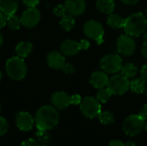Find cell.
<instances>
[{
    "label": "cell",
    "mask_w": 147,
    "mask_h": 146,
    "mask_svg": "<svg viewBox=\"0 0 147 146\" xmlns=\"http://www.w3.org/2000/svg\"><path fill=\"white\" fill-rule=\"evenodd\" d=\"M145 124V120L139 114H132L124 120L122 129L127 135L136 136L143 131Z\"/></svg>",
    "instance_id": "cell-5"
},
{
    "label": "cell",
    "mask_w": 147,
    "mask_h": 146,
    "mask_svg": "<svg viewBox=\"0 0 147 146\" xmlns=\"http://www.w3.org/2000/svg\"><path fill=\"white\" fill-rule=\"evenodd\" d=\"M20 146H40V143L34 139H28L22 141Z\"/></svg>",
    "instance_id": "cell-30"
},
{
    "label": "cell",
    "mask_w": 147,
    "mask_h": 146,
    "mask_svg": "<svg viewBox=\"0 0 147 146\" xmlns=\"http://www.w3.org/2000/svg\"><path fill=\"white\" fill-rule=\"evenodd\" d=\"M37 141L42 145H47L51 139V136L48 133V131H43V130H38L35 133Z\"/></svg>",
    "instance_id": "cell-27"
},
{
    "label": "cell",
    "mask_w": 147,
    "mask_h": 146,
    "mask_svg": "<svg viewBox=\"0 0 147 146\" xmlns=\"http://www.w3.org/2000/svg\"><path fill=\"white\" fill-rule=\"evenodd\" d=\"M146 96L147 97V89H146Z\"/></svg>",
    "instance_id": "cell-46"
},
{
    "label": "cell",
    "mask_w": 147,
    "mask_h": 146,
    "mask_svg": "<svg viewBox=\"0 0 147 146\" xmlns=\"http://www.w3.org/2000/svg\"><path fill=\"white\" fill-rule=\"evenodd\" d=\"M65 73H67V74H72V73H74V71H75V68H74V66L72 65H71V64H68V63H65V66H64V68L62 69Z\"/></svg>",
    "instance_id": "cell-33"
},
{
    "label": "cell",
    "mask_w": 147,
    "mask_h": 146,
    "mask_svg": "<svg viewBox=\"0 0 147 146\" xmlns=\"http://www.w3.org/2000/svg\"><path fill=\"white\" fill-rule=\"evenodd\" d=\"M118 52L124 56H131L136 50V42L133 36L128 34H122L117 40Z\"/></svg>",
    "instance_id": "cell-9"
},
{
    "label": "cell",
    "mask_w": 147,
    "mask_h": 146,
    "mask_svg": "<svg viewBox=\"0 0 147 146\" xmlns=\"http://www.w3.org/2000/svg\"><path fill=\"white\" fill-rule=\"evenodd\" d=\"M66 13H67V11H66L65 6L63 4H59L53 9V14L56 16L63 17L65 15H66Z\"/></svg>",
    "instance_id": "cell-29"
},
{
    "label": "cell",
    "mask_w": 147,
    "mask_h": 146,
    "mask_svg": "<svg viewBox=\"0 0 147 146\" xmlns=\"http://www.w3.org/2000/svg\"><path fill=\"white\" fill-rule=\"evenodd\" d=\"M107 23L109 27L113 28H124V25H125V19L117 15V14H109V15L108 16L107 18Z\"/></svg>",
    "instance_id": "cell-20"
},
{
    "label": "cell",
    "mask_w": 147,
    "mask_h": 146,
    "mask_svg": "<svg viewBox=\"0 0 147 146\" xmlns=\"http://www.w3.org/2000/svg\"><path fill=\"white\" fill-rule=\"evenodd\" d=\"M145 129H146V131L147 132V121H146V123L145 124Z\"/></svg>",
    "instance_id": "cell-43"
},
{
    "label": "cell",
    "mask_w": 147,
    "mask_h": 146,
    "mask_svg": "<svg viewBox=\"0 0 147 146\" xmlns=\"http://www.w3.org/2000/svg\"><path fill=\"white\" fill-rule=\"evenodd\" d=\"M42 146H48V145H43Z\"/></svg>",
    "instance_id": "cell-47"
},
{
    "label": "cell",
    "mask_w": 147,
    "mask_h": 146,
    "mask_svg": "<svg viewBox=\"0 0 147 146\" xmlns=\"http://www.w3.org/2000/svg\"><path fill=\"white\" fill-rule=\"evenodd\" d=\"M6 25L12 30H18L22 25L21 19L16 15H9V16H7V24Z\"/></svg>",
    "instance_id": "cell-26"
},
{
    "label": "cell",
    "mask_w": 147,
    "mask_h": 146,
    "mask_svg": "<svg viewBox=\"0 0 147 146\" xmlns=\"http://www.w3.org/2000/svg\"><path fill=\"white\" fill-rule=\"evenodd\" d=\"M122 59L119 55L108 54L102 58L100 61V67L102 71L108 74H115L122 68Z\"/></svg>",
    "instance_id": "cell-7"
},
{
    "label": "cell",
    "mask_w": 147,
    "mask_h": 146,
    "mask_svg": "<svg viewBox=\"0 0 147 146\" xmlns=\"http://www.w3.org/2000/svg\"><path fill=\"white\" fill-rule=\"evenodd\" d=\"M8 129H9V124L7 120L3 117L0 116V138L7 133Z\"/></svg>",
    "instance_id": "cell-28"
},
{
    "label": "cell",
    "mask_w": 147,
    "mask_h": 146,
    "mask_svg": "<svg viewBox=\"0 0 147 146\" xmlns=\"http://www.w3.org/2000/svg\"><path fill=\"white\" fill-rule=\"evenodd\" d=\"M125 146H136L135 143L133 142V141H127L126 144H125Z\"/></svg>",
    "instance_id": "cell-41"
},
{
    "label": "cell",
    "mask_w": 147,
    "mask_h": 146,
    "mask_svg": "<svg viewBox=\"0 0 147 146\" xmlns=\"http://www.w3.org/2000/svg\"><path fill=\"white\" fill-rule=\"evenodd\" d=\"M47 61L48 65L54 70H62L65 65V59L64 54L57 51L50 52L47 54Z\"/></svg>",
    "instance_id": "cell-14"
},
{
    "label": "cell",
    "mask_w": 147,
    "mask_h": 146,
    "mask_svg": "<svg viewBox=\"0 0 147 146\" xmlns=\"http://www.w3.org/2000/svg\"><path fill=\"white\" fill-rule=\"evenodd\" d=\"M109 77L104 71H95L90 75V83L96 89H102L107 87L109 83Z\"/></svg>",
    "instance_id": "cell-16"
},
{
    "label": "cell",
    "mask_w": 147,
    "mask_h": 146,
    "mask_svg": "<svg viewBox=\"0 0 147 146\" xmlns=\"http://www.w3.org/2000/svg\"><path fill=\"white\" fill-rule=\"evenodd\" d=\"M141 52H142L143 57H144L146 59H147V40H146V41L144 42V44H143Z\"/></svg>",
    "instance_id": "cell-39"
},
{
    "label": "cell",
    "mask_w": 147,
    "mask_h": 146,
    "mask_svg": "<svg viewBox=\"0 0 147 146\" xmlns=\"http://www.w3.org/2000/svg\"><path fill=\"white\" fill-rule=\"evenodd\" d=\"M99 120L103 125H111L115 122V115L113 113L109 111L101 112L98 115Z\"/></svg>",
    "instance_id": "cell-25"
},
{
    "label": "cell",
    "mask_w": 147,
    "mask_h": 146,
    "mask_svg": "<svg viewBox=\"0 0 147 146\" xmlns=\"http://www.w3.org/2000/svg\"><path fill=\"white\" fill-rule=\"evenodd\" d=\"M81 50L79 42L73 40H66L63 41L60 45V51L65 56H75Z\"/></svg>",
    "instance_id": "cell-15"
},
{
    "label": "cell",
    "mask_w": 147,
    "mask_h": 146,
    "mask_svg": "<svg viewBox=\"0 0 147 146\" xmlns=\"http://www.w3.org/2000/svg\"><path fill=\"white\" fill-rule=\"evenodd\" d=\"M79 44L81 46V50H87L90 47V42L86 40H82Z\"/></svg>",
    "instance_id": "cell-36"
},
{
    "label": "cell",
    "mask_w": 147,
    "mask_h": 146,
    "mask_svg": "<svg viewBox=\"0 0 147 146\" xmlns=\"http://www.w3.org/2000/svg\"><path fill=\"white\" fill-rule=\"evenodd\" d=\"M82 98L79 95H72L71 96V105H80L82 102Z\"/></svg>",
    "instance_id": "cell-32"
},
{
    "label": "cell",
    "mask_w": 147,
    "mask_h": 146,
    "mask_svg": "<svg viewBox=\"0 0 147 146\" xmlns=\"http://www.w3.org/2000/svg\"><path fill=\"white\" fill-rule=\"evenodd\" d=\"M33 51V44L29 41H21L16 46V55L20 58L28 57Z\"/></svg>",
    "instance_id": "cell-18"
},
{
    "label": "cell",
    "mask_w": 147,
    "mask_h": 146,
    "mask_svg": "<svg viewBox=\"0 0 147 146\" xmlns=\"http://www.w3.org/2000/svg\"><path fill=\"white\" fill-rule=\"evenodd\" d=\"M75 19L74 16L70 15V14H66L62 18L61 21L59 22L61 28L65 30V31H70L74 27H75Z\"/></svg>",
    "instance_id": "cell-22"
},
{
    "label": "cell",
    "mask_w": 147,
    "mask_h": 146,
    "mask_svg": "<svg viewBox=\"0 0 147 146\" xmlns=\"http://www.w3.org/2000/svg\"><path fill=\"white\" fill-rule=\"evenodd\" d=\"M146 16L140 12L132 14L127 19H125L124 30L128 35L133 37H139L146 32Z\"/></svg>",
    "instance_id": "cell-2"
},
{
    "label": "cell",
    "mask_w": 147,
    "mask_h": 146,
    "mask_svg": "<svg viewBox=\"0 0 147 146\" xmlns=\"http://www.w3.org/2000/svg\"><path fill=\"white\" fill-rule=\"evenodd\" d=\"M121 1L127 5H134L138 3L140 0H121Z\"/></svg>",
    "instance_id": "cell-40"
},
{
    "label": "cell",
    "mask_w": 147,
    "mask_h": 146,
    "mask_svg": "<svg viewBox=\"0 0 147 146\" xmlns=\"http://www.w3.org/2000/svg\"><path fill=\"white\" fill-rule=\"evenodd\" d=\"M109 146H125V144L123 142H121V140L115 139V140H111L109 142Z\"/></svg>",
    "instance_id": "cell-38"
},
{
    "label": "cell",
    "mask_w": 147,
    "mask_h": 146,
    "mask_svg": "<svg viewBox=\"0 0 147 146\" xmlns=\"http://www.w3.org/2000/svg\"><path fill=\"white\" fill-rule=\"evenodd\" d=\"M1 80H2V72L0 71V82H1Z\"/></svg>",
    "instance_id": "cell-44"
},
{
    "label": "cell",
    "mask_w": 147,
    "mask_h": 146,
    "mask_svg": "<svg viewBox=\"0 0 147 146\" xmlns=\"http://www.w3.org/2000/svg\"><path fill=\"white\" fill-rule=\"evenodd\" d=\"M81 113L89 119H94L98 117L99 114L102 112L101 102L92 96H86L84 98L80 103Z\"/></svg>",
    "instance_id": "cell-4"
},
{
    "label": "cell",
    "mask_w": 147,
    "mask_h": 146,
    "mask_svg": "<svg viewBox=\"0 0 147 146\" xmlns=\"http://www.w3.org/2000/svg\"><path fill=\"white\" fill-rule=\"evenodd\" d=\"M121 71V74L127 77V78H133L136 76L138 72V68L135 65L129 63L123 65Z\"/></svg>",
    "instance_id": "cell-23"
},
{
    "label": "cell",
    "mask_w": 147,
    "mask_h": 146,
    "mask_svg": "<svg viewBox=\"0 0 147 146\" xmlns=\"http://www.w3.org/2000/svg\"><path fill=\"white\" fill-rule=\"evenodd\" d=\"M140 74H141V78H143L147 83V64L141 68Z\"/></svg>",
    "instance_id": "cell-37"
},
{
    "label": "cell",
    "mask_w": 147,
    "mask_h": 146,
    "mask_svg": "<svg viewBox=\"0 0 147 146\" xmlns=\"http://www.w3.org/2000/svg\"><path fill=\"white\" fill-rule=\"evenodd\" d=\"M146 15H147V8H146Z\"/></svg>",
    "instance_id": "cell-48"
},
{
    "label": "cell",
    "mask_w": 147,
    "mask_h": 146,
    "mask_svg": "<svg viewBox=\"0 0 147 146\" xmlns=\"http://www.w3.org/2000/svg\"><path fill=\"white\" fill-rule=\"evenodd\" d=\"M22 2L28 8H35L39 4L40 0H22Z\"/></svg>",
    "instance_id": "cell-31"
},
{
    "label": "cell",
    "mask_w": 147,
    "mask_h": 146,
    "mask_svg": "<svg viewBox=\"0 0 147 146\" xmlns=\"http://www.w3.org/2000/svg\"><path fill=\"white\" fill-rule=\"evenodd\" d=\"M96 9L104 14H112L115 9V3L114 0H98L96 3Z\"/></svg>",
    "instance_id": "cell-19"
},
{
    "label": "cell",
    "mask_w": 147,
    "mask_h": 146,
    "mask_svg": "<svg viewBox=\"0 0 147 146\" xmlns=\"http://www.w3.org/2000/svg\"><path fill=\"white\" fill-rule=\"evenodd\" d=\"M1 111H2V105H1V103H0V113H1Z\"/></svg>",
    "instance_id": "cell-45"
},
{
    "label": "cell",
    "mask_w": 147,
    "mask_h": 146,
    "mask_svg": "<svg viewBox=\"0 0 147 146\" xmlns=\"http://www.w3.org/2000/svg\"><path fill=\"white\" fill-rule=\"evenodd\" d=\"M35 126L38 130L50 131L54 128L59 121L58 109L51 105L40 107L34 116Z\"/></svg>",
    "instance_id": "cell-1"
},
{
    "label": "cell",
    "mask_w": 147,
    "mask_h": 146,
    "mask_svg": "<svg viewBox=\"0 0 147 146\" xmlns=\"http://www.w3.org/2000/svg\"><path fill=\"white\" fill-rule=\"evenodd\" d=\"M107 87L113 95L121 96L130 89V82L127 77L122 74H116L109 78Z\"/></svg>",
    "instance_id": "cell-6"
},
{
    "label": "cell",
    "mask_w": 147,
    "mask_h": 146,
    "mask_svg": "<svg viewBox=\"0 0 147 146\" xmlns=\"http://www.w3.org/2000/svg\"><path fill=\"white\" fill-rule=\"evenodd\" d=\"M7 24V16L0 12V29Z\"/></svg>",
    "instance_id": "cell-35"
},
{
    "label": "cell",
    "mask_w": 147,
    "mask_h": 146,
    "mask_svg": "<svg viewBox=\"0 0 147 146\" xmlns=\"http://www.w3.org/2000/svg\"><path fill=\"white\" fill-rule=\"evenodd\" d=\"M51 102L59 110L65 109L71 105V96L64 91L54 92L51 96Z\"/></svg>",
    "instance_id": "cell-12"
},
{
    "label": "cell",
    "mask_w": 147,
    "mask_h": 146,
    "mask_svg": "<svg viewBox=\"0 0 147 146\" xmlns=\"http://www.w3.org/2000/svg\"><path fill=\"white\" fill-rule=\"evenodd\" d=\"M84 32L88 38L96 40L97 44H102L104 40V28L97 21L91 20L85 22L84 25Z\"/></svg>",
    "instance_id": "cell-8"
},
{
    "label": "cell",
    "mask_w": 147,
    "mask_h": 146,
    "mask_svg": "<svg viewBox=\"0 0 147 146\" xmlns=\"http://www.w3.org/2000/svg\"><path fill=\"white\" fill-rule=\"evenodd\" d=\"M15 122L17 128L22 132H28L32 130L35 125L34 118L31 114L25 111H21L16 114Z\"/></svg>",
    "instance_id": "cell-10"
},
{
    "label": "cell",
    "mask_w": 147,
    "mask_h": 146,
    "mask_svg": "<svg viewBox=\"0 0 147 146\" xmlns=\"http://www.w3.org/2000/svg\"><path fill=\"white\" fill-rule=\"evenodd\" d=\"M139 115L146 121L147 120V104H145L144 106H142V108L140 110Z\"/></svg>",
    "instance_id": "cell-34"
},
{
    "label": "cell",
    "mask_w": 147,
    "mask_h": 146,
    "mask_svg": "<svg viewBox=\"0 0 147 146\" xmlns=\"http://www.w3.org/2000/svg\"><path fill=\"white\" fill-rule=\"evenodd\" d=\"M20 19L22 26L31 28L35 27L40 21V13L36 8H28L22 12Z\"/></svg>",
    "instance_id": "cell-11"
},
{
    "label": "cell",
    "mask_w": 147,
    "mask_h": 146,
    "mask_svg": "<svg viewBox=\"0 0 147 146\" xmlns=\"http://www.w3.org/2000/svg\"><path fill=\"white\" fill-rule=\"evenodd\" d=\"M5 70L7 75L13 80H22L28 72V67L22 58L18 56L9 59L5 65Z\"/></svg>",
    "instance_id": "cell-3"
},
{
    "label": "cell",
    "mask_w": 147,
    "mask_h": 146,
    "mask_svg": "<svg viewBox=\"0 0 147 146\" xmlns=\"http://www.w3.org/2000/svg\"><path fill=\"white\" fill-rule=\"evenodd\" d=\"M65 6L67 13L73 16L82 15L86 9V3L84 0H65Z\"/></svg>",
    "instance_id": "cell-13"
},
{
    "label": "cell",
    "mask_w": 147,
    "mask_h": 146,
    "mask_svg": "<svg viewBox=\"0 0 147 146\" xmlns=\"http://www.w3.org/2000/svg\"><path fill=\"white\" fill-rule=\"evenodd\" d=\"M18 5L19 0H0V12L6 16L15 15Z\"/></svg>",
    "instance_id": "cell-17"
},
{
    "label": "cell",
    "mask_w": 147,
    "mask_h": 146,
    "mask_svg": "<svg viewBox=\"0 0 147 146\" xmlns=\"http://www.w3.org/2000/svg\"><path fill=\"white\" fill-rule=\"evenodd\" d=\"M3 35H2V34L0 33V47L2 46V45H3Z\"/></svg>",
    "instance_id": "cell-42"
},
{
    "label": "cell",
    "mask_w": 147,
    "mask_h": 146,
    "mask_svg": "<svg viewBox=\"0 0 147 146\" xmlns=\"http://www.w3.org/2000/svg\"><path fill=\"white\" fill-rule=\"evenodd\" d=\"M146 81L143 78H135L130 82V89L135 94H142L146 91Z\"/></svg>",
    "instance_id": "cell-21"
},
{
    "label": "cell",
    "mask_w": 147,
    "mask_h": 146,
    "mask_svg": "<svg viewBox=\"0 0 147 146\" xmlns=\"http://www.w3.org/2000/svg\"><path fill=\"white\" fill-rule=\"evenodd\" d=\"M112 92L108 87H104L102 89H99L98 92L96 93V99L102 102V103H106L112 96Z\"/></svg>",
    "instance_id": "cell-24"
}]
</instances>
